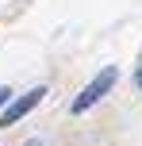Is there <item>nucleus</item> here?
<instances>
[{
    "label": "nucleus",
    "mask_w": 142,
    "mask_h": 146,
    "mask_svg": "<svg viewBox=\"0 0 142 146\" xmlns=\"http://www.w3.org/2000/svg\"><path fill=\"white\" fill-rule=\"evenodd\" d=\"M115 77H119V73H115L112 66H108V69H104V73H100V77H96V81H92V85H89V88H85V92L73 100V111H89L92 104L100 100V96H108V88L115 85Z\"/></svg>",
    "instance_id": "1"
},
{
    "label": "nucleus",
    "mask_w": 142,
    "mask_h": 146,
    "mask_svg": "<svg viewBox=\"0 0 142 146\" xmlns=\"http://www.w3.org/2000/svg\"><path fill=\"white\" fill-rule=\"evenodd\" d=\"M42 96H46V88L38 85V88H31L27 96H19V100H15V104H8V108H4V115H0V127H12V123H19V119L27 115V111L35 108V104L42 100Z\"/></svg>",
    "instance_id": "2"
},
{
    "label": "nucleus",
    "mask_w": 142,
    "mask_h": 146,
    "mask_svg": "<svg viewBox=\"0 0 142 146\" xmlns=\"http://www.w3.org/2000/svg\"><path fill=\"white\" fill-rule=\"evenodd\" d=\"M8 96H12V92H8V88H0V108L8 104Z\"/></svg>",
    "instance_id": "3"
},
{
    "label": "nucleus",
    "mask_w": 142,
    "mask_h": 146,
    "mask_svg": "<svg viewBox=\"0 0 142 146\" xmlns=\"http://www.w3.org/2000/svg\"><path fill=\"white\" fill-rule=\"evenodd\" d=\"M135 81H138V88H142V66H138V73H135Z\"/></svg>",
    "instance_id": "4"
}]
</instances>
